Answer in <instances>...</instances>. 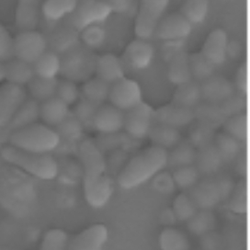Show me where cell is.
Segmentation results:
<instances>
[{
	"label": "cell",
	"instance_id": "6da1fadb",
	"mask_svg": "<svg viewBox=\"0 0 250 250\" xmlns=\"http://www.w3.org/2000/svg\"><path fill=\"white\" fill-rule=\"evenodd\" d=\"M78 150L83 168L86 203L92 208H102L109 202L114 191V183L107 171L104 155L91 139H82Z\"/></svg>",
	"mask_w": 250,
	"mask_h": 250
},
{
	"label": "cell",
	"instance_id": "7a4b0ae2",
	"mask_svg": "<svg viewBox=\"0 0 250 250\" xmlns=\"http://www.w3.org/2000/svg\"><path fill=\"white\" fill-rule=\"evenodd\" d=\"M167 152L152 146L133 156L118 174V185L131 189L156 177L167 165Z\"/></svg>",
	"mask_w": 250,
	"mask_h": 250
},
{
	"label": "cell",
	"instance_id": "3957f363",
	"mask_svg": "<svg viewBox=\"0 0 250 250\" xmlns=\"http://www.w3.org/2000/svg\"><path fill=\"white\" fill-rule=\"evenodd\" d=\"M2 158L34 178L55 180L59 173L58 163L50 154H34L8 146L1 150Z\"/></svg>",
	"mask_w": 250,
	"mask_h": 250
},
{
	"label": "cell",
	"instance_id": "277c9868",
	"mask_svg": "<svg viewBox=\"0 0 250 250\" xmlns=\"http://www.w3.org/2000/svg\"><path fill=\"white\" fill-rule=\"evenodd\" d=\"M9 141V146L25 152L50 154L59 146L60 137L52 127L34 124L13 132Z\"/></svg>",
	"mask_w": 250,
	"mask_h": 250
},
{
	"label": "cell",
	"instance_id": "5b68a950",
	"mask_svg": "<svg viewBox=\"0 0 250 250\" xmlns=\"http://www.w3.org/2000/svg\"><path fill=\"white\" fill-rule=\"evenodd\" d=\"M60 75L63 79L74 83L86 82L95 74L97 56L90 49L80 43L60 55Z\"/></svg>",
	"mask_w": 250,
	"mask_h": 250
},
{
	"label": "cell",
	"instance_id": "8992f818",
	"mask_svg": "<svg viewBox=\"0 0 250 250\" xmlns=\"http://www.w3.org/2000/svg\"><path fill=\"white\" fill-rule=\"evenodd\" d=\"M234 185V181L229 177L203 180L190 188L188 195L195 203L198 210L211 211L219 203L229 198Z\"/></svg>",
	"mask_w": 250,
	"mask_h": 250
},
{
	"label": "cell",
	"instance_id": "52a82bcc",
	"mask_svg": "<svg viewBox=\"0 0 250 250\" xmlns=\"http://www.w3.org/2000/svg\"><path fill=\"white\" fill-rule=\"evenodd\" d=\"M111 13L106 1L78 2L75 10L66 19V24L80 33L86 28L103 22Z\"/></svg>",
	"mask_w": 250,
	"mask_h": 250
},
{
	"label": "cell",
	"instance_id": "ba28073f",
	"mask_svg": "<svg viewBox=\"0 0 250 250\" xmlns=\"http://www.w3.org/2000/svg\"><path fill=\"white\" fill-rule=\"evenodd\" d=\"M167 6L168 1L167 0H145L141 2L134 26L138 39L147 41L156 33V28Z\"/></svg>",
	"mask_w": 250,
	"mask_h": 250
},
{
	"label": "cell",
	"instance_id": "9c48e42d",
	"mask_svg": "<svg viewBox=\"0 0 250 250\" xmlns=\"http://www.w3.org/2000/svg\"><path fill=\"white\" fill-rule=\"evenodd\" d=\"M47 51L45 35L37 31L20 32L13 40L14 58L33 64Z\"/></svg>",
	"mask_w": 250,
	"mask_h": 250
},
{
	"label": "cell",
	"instance_id": "30bf717a",
	"mask_svg": "<svg viewBox=\"0 0 250 250\" xmlns=\"http://www.w3.org/2000/svg\"><path fill=\"white\" fill-rule=\"evenodd\" d=\"M153 108L145 102L125 113L124 128L126 133L134 140L148 137L149 132L154 125Z\"/></svg>",
	"mask_w": 250,
	"mask_h": 250
},
{
	"label": "cell",
	"instance_id": "8fae6325",
	"mask_svg": "<svg viewBox=\"0 0 250 250\" xmlns=\"http://www.w3.org/2000/svg\"><path fill=\"white\" fill-rule=\"evenodd\" d=\"M108 100L110 105L126 112L143 102L141 86L135 80L124 78L110 85Z\"/></svg>",
	"mask_w": 250,
	"mask_h": 250
},
{
	"label": "cell",
	"instance_id": "7c38bea8",
	"mask_svg": "<svg viewBox=\"0 0 250 250\" xmlns=\"http://www.w3.org/2000/svg\"><path fill=\"white\" fill-rule=\"evenodd\" d=\"M26 100L27 93L23 86L8 83L0 86V128L8 126Z\"/></svg>",
	"mask_w": 250,
	"mask_h": 250
},
{
	"label": "cell",
	"instance_id": "4fadbf2b",
	"mask_svg": "<svg viewBox=\"0 0 250 250\" xmlns=\"http://www.w3.org/2000/svg\"><path fill=\"white\" fill-rule=\"evenodd\" d=\"M109 230L103 224H95L84 229L68 243L67 250H103Z\"/></svg>",
	"mask_w": 250,
	"mask_h": 250
},
{
	"label": "cell",
	"instance_id": "5bb4252c",
	"mask_svg": "<svg viewBox=\"0 0 250 250\" xmlns=\"http://www.w3.org/2000/svg\"><path fill=\"white\" fill-rule=\"evenodd\" d=\"M45 39L47 50L60 56L79 44L80 35L66 23L53 24Z\"/></svg>",
	"mask_w": 250,
	"mask_h": 250
},
{
	"label": "cell",
	"instance_id": "9a60e30c",
	"mask_svg": "<svg viewBox=\"0 0 250 250\" xmlns=\"http://www.w3.org/2000/svg\"><path fill=\"white\" fill-rule=\"evenodd\" d=\"M192 26L179 12H175L161 19L155 34L163 42L185 40L190 34Z\"/></svg>",
	"mask_w": 250,
	"mask_h": 250
},
{
	"label": "cell",
	"instance_id": "2e32d148",
	"mask_svg": "<svg viewBox=\"0 0 250 250\" xmlns=\"http://www.w3.org/2000/svg\"><path fill=\"white\" fill-rule=\"evenodd\" d=\"M154 57V48L146 40L136 39L126 47L123 64L133 70H143L148 67Z\"/></svg>",
	"mask_w": 250,
	"mask_h": 250
},
{
	"label": "cell",
	"instance_id": "e0dca14e",
	"mask_svg": "<svg viewBox=\"0 0 250 250\" xmlns=\"http://www.w3.org/2000/svg\"><path fill=\"white\" fill-rule=\"evenodd\" d=\"M194 121L193 109H185L173 103L154 110V122L176 129L191 125Z\"/></svg>",
	"mask_w": 250,
	"mask_h": 250
},
{
	"label": "cell",
	"instance_id": "ac0fdd59",
	"mask_svg": "<svg viewBox=\"0 0 250 250\" xmlns=\"http://www.w3.org/2000/svg\"><path fill=\"white\" fill-rule=\"evenodd\" d=\"M125 125V112L112 105H102L94 118L93 129L100 134L121 132Z\"/></svg>",
	"mask_w": 250,
	"mask_h": 250
},
{
	"label": "cell",
	"instance_id": "d6986e66",
	"mask_svg": "<svg viewBox=\"0 0 250 250\" xmlns=\"http://www.w3.org/2000/svg\"><path fill=\"white\" fill-rule=\"evenodd\" d=\"M202 99L207 103H220L235 94L234 86L228 79L220 76H211L201 84Z\"/></svg>",
	"mask_w": 250,
	"mask_h": 250
},
{
	"label": "cell",
	"instance_id": "ffe728a7",
	"mask_svg": "<svg viewBox=\"0 0 250 250\" xmlns=\"http://www.w3.org/2000/svg\"><path fill=\"white\" fill-rule=\"evenodd\" d=\"M227 32L222 29H215L205 40L201 54L211 64L218 66L223 64L227 59Z\"/></svg>",
	"mask_w": 250,
	"mask_h": 250
},
{
	"label": "cell",
	"instance_id": "44dd1931",
	"mask_svg": "<svg viewBox=\"0 0 250 250\" xmlns=\"http://www.w3.org/2000/svg\"><path fill=\"white\" fill-rule=\"evenodd\" d=\"M194 115L198 122L209 125L215 130L221 125L223 126L229 118L232 117L231 111L226 102L201 103L194 109Z\"/></svg>",
	"mask_w": 250,
	"mask_h": 250
},
{
	"label": "cell",
	"instance_id": "7402d4cb",
	"mask_svg": "<svg viewBox=\"0 0 250 250\" xmlns=\"http://www.w3.org/2000/svg\"><path fill=\"white\" fill-rule=\"evenodd\" d=\"M95 74L97 78L112 85L125 77V65L117 56L110 54L97 57Z\"/></svg>",
	"mask_w": 250,
	"mask_h": 250
},
{
	"label": "cell",
	"instance_id": "603a6c76",
	"mask_svg": "<svg viewBox=\"0 0 250 250\" xmlns=\"http://www.w3.org/2000/svg\"><path fill=\"white\" fill-rule=\"evenodd\" d=\"M39 23V4L36 1H19L15 10V25L20 32L36 31Z\"/></svg>",
	"mask_w": 250,
	"mask_h": 250
},
{
	"label": "cell",
	"instance_id": "cb8c5ba5",
	"mask_svg": "<svg viewBox=\"0 0 250 250\" xmlns=\"http://www.w3.org/2000/svg\"><path fill=\"white\" fill-rule=\"evenodd\" d=\"M70 112L69 107L56 97L40 104V118L49 127L54 126L55 128Z\"/></svg>",
	"mask_w": 250,
	"mask_h": 250
},
{
	"label": "cell",
	"instance_id": "d4e9b609",
	"mask_svg": "<svg viewBox=\"0 0 250 250\" xmlns=\"http://www.w3.org/2000/svg\"><path fill=\"white\" fill-rule=\"evenodd\" d=\"M202 101L200 84L191 80L186 84L177 86L173 95L172 103L185 109L194 110L202 103Z\"/></svg>",
	"mask_w": 250,
	"mask_h": 250
},
{
	"label": "cell",
	"instance_id": "484cf974",
	"mask_svg": "<svg viewBox=\"0 0 250 250\" xmlns=\"http://www.w3.org/2000/svg\"><path fill=\"white\" fill-rule=\"evenodd\" d=\"M6 81L16 86H27L35 77L32 64L12 58L5 62Z\"/></svg>",
	"mask_w": 250,
	"mask_h": 250
},
{
	"label": "cell",
	"instance_id": "4316f807",
	"mask_svg": "<svg viewBox=\"0 0 250 250\" xmlns=\"http://www.w3.org/2000/svg\"><path fill=\"white\" fill-rule=\"evenodd\" d=\"M223 163L224 162L213 144L198 149L196 152L194 164L200 174L212 175L218 171Z\"/></svg>",
	"mask_w": 250,
	"mask_h": 250
},
{
	"label": "cell",
	"instance_id": "83f0119b",
	"mask_svg": "<svg viewBox=\"0 0 250 250\" xmlns=\"http://www.w3.org/2000/svg\"><path fill=\"white\" fill-rule=\"evenodd\" d=\"M77 5L78 2L72 0H48L41 9L46 21L53 25L70 15Z\"/></svg>",
	"mask_w": 250,
	"mask_h": 250
},
{
	"label": "cell",
	"instance_id": "f1b7e54d",
	"mask_svg": "<svg viewBox=\"0 0 250 250\" xmlns=\"http://www.w3.org/2000/svg\"><path fill=\"white\" fill-rule=\"evenodd\" d=\"M167 78L173 85L180 86L191 81V73L189 68L188 55L184 51L168 62Z\"/></svg>",
	"mask_w": 250,
	"mask_h": 250
},
{
	"label": "cell",
	"instance_id": "f546056e",
	"mask_svg": "<svg viewBox=\"0 0 250 250\" xmlns=\"http://www.w3.org/2000/svg\"><path fill=\"white\" fill-rule=\"evenodd\" d=\"M40 118V104L34 100H26L18 109L8 126L13 132L37 124Z\"/></svg>",
	"mask_w": 250,
	"mask_h": 250
},
{
	"label": "cell",
	"instance_id": "4dcf8cb0",
	"mask_svg": "<svg viewBox=\"0 0 250 250\" xmlns=\"http://www.w3.org/2000/svg\"><path fill=\"white\" fill-rule=\"evenodd\" d=\"M195 147L188 140H181L180 143L167 152V165L176 169L182 167L192 166L195 162Z\"/></svg>",
	"mask_w": 250,
	"mask_h": 250
},
{
	"label": "cell",
	"instance_id": "1f68e13d",
	"mask_svg": "<svg viewBox=\"0 0 250 250\" xmlns=\"http://www.w3.org/2000/svg\"><path fill=\"white\" fill-rule=\"evenodd\" d=\"M148 137L153 142L154 146L167 151V149L173 148L181 141L178 129L159 124L153 125L149 132Z\"/></svg>",
	"mask_w": 250,
	"mask_h": 250
},
{
	"label": "cell",
	"instance_id": "d6a6232c",
	"mask_svg": "<svg viewBox=\"0 0 250 250\" xmlns=\"http://www.w3.org/2000/svg\"><path fill=\"white\" fill-rule=\"evenodd\" d=\"M57 84V78L48 79L35 76L27 85V87L29 93L31 96V99L38 103H42L55 97Z\"/></svg>",
	"mask_w": 250,
	"mask_h": 250
},
{
	"label": "cell",
	"instance_id": "836d02e7",
	"mask_svg": "<svg viewBox=\"0 0 250 250\" xmlns=\"http://www.w3.org/2000/svg\"><path fill=\"white\" fill-rule=\"evenodd\" d=\"M110 85L100 78L88 79L84 82L80 90V98L98 105H103V102L109 99Z\"/></svg>",
	"mask_w": 250,
	"mask_h": 250
},
{
	"label": "cell",
	"instance_id": "e575fe53",
	"mask_svg": "<svg viewBox=\"0 0 250 250\" xmlns=\"http://www.w3.org/2000/svg\"><path fill=\"white\" fill-rule=\"evenodd\" d=\"M161 250H191L187 235L175 227H165L158 236Z\"/></svg>",
	"mask_w": 250,
	"mask_h": 250
},
{
	"label": "cell",
	"instance_id": "d590c367",
	"mask_svg": "<svg viewBox=\"0 0 250 250\" xmlns=\"http://www.w3.org/2000/svg\"><path fill=\"white\" fill-rule=\"evenodd\" d=\"M34 75L39 78H56L60 75L61 60L60 56L48 51L42 55L39 59L32 64Z\"/></svg>",
	"mask_w": 250,
	"mask_h": 250
},
{
	"label": "cell",
	"instance_id": "8d00e7d4",
	"mask_svg": "<svg viewBox=\"0 0 250 250\" xmlns=\"http://www.w3.org/2000/svg\"><path fill=\"white\" fill-rule=\"evenodd\" d=\"M55 130L59 135L60 141H65L70 144H79L83 139L82 136L85 129L78 119L70 112L60 125L55 127Z\"/></svg>",
	"mask_w": 250,
	"mask_h": 250
},
{
	"label": "cell",
	"instance_id": "74e56055",
	"mask_svg": "<svg viewBox=\"0 0 250 250\" xmlns=\"http://www.w3.org/2000/svg\"><path fill=\"white\" fill-rule=\"evenodd\" d=\"M213 145L218 151L223 162H230L235 160L241 153V143L235 140L227 133H217L213 141Z\"/></svg>",
	"mask_w": 250,
	"mask_h": 250
},
{
	"label": "cell",
	"instance_id": "f35d334b",
	"mask_svg": "<svg viewBox=\"0 0 250 250\" xmlns=\"http://www.w3.org/2000/svg\"><path fill=\"white\" fill-rule=\"evenodd\" d=\"M209 11V2L205 0H188L180 7V13L188 23L198 25L203 22Z\"/></svg>",
	"mask_w": 250,
	"mask_h": 250
},
{
	"label": "cell",
	"instance_id": "ab89813d",
	"mask_svg": "<svg viewBox=\"0 0 250 250\" xmlns=\"http://www.w3.org/2000/svg\"><path fill=\"white\" fill-rule=\"evenodd\" d=\"M215 135V129L197 121L190 127L188 140L198 150L213 144Z\"/></svg>",
	"mask_w": 250,
	"mask_h": 250
},
{
	"label": "cell",
	"instance_id": "60d3db41",
	"mask_svg": "<svg viewBox=\"0 0 250 250\" xmlns=\"http://www.w3.org/2000/svg\"><path fill=\"white\" fill-rule=\"evenodd\" d=\"M228 209L236 214H246L248 211V185L247 180L242 179L234 185V189L229 196Z\"/></svg>",
	"mask_w": 250,
	"mask_h": 250
},
{
	"label": "cell",
	"instance_id": "b9f144b4",
	"mask_svg": "<svg viewBox=\"0 0 250 250\" xmlns=\"http://www.w3.org/2000/svg\"><path fill=\"white\" fill-rule=\"evenodd\" d=\"M188 62L191 78H194L196 81L203 82L214 75L215 66L211 64L201 52L188 55Z\"/></svg>",
	"mask_w": 250,
	"mask_h": 250
},
{
	"label": "cell",
	"instance_id": "7bdbcfd3",
	"mask_svg": "<svg viewBox=\"0 0 250 250\" xmlns=\"http://www.w3.org/2000/svg\"><path fill=\"white\" fill-rule=\"evenodd\" d=\"M197 211L198 208L188 194L180 193L175 198L172 206V212L177 220L188 222L195 215Z\"/></svg>",
	"mask_w": 250,
	"mask_h": 250
},
{
	"label": "cell",
	"instance_id": "ee69618b",
	"mask_svg": "<svg viewBox=\"0 0 250 250\" xmlns=\"http://www.w3.org/2000/svg\"><path fill=\"white\" fill-rule=\"evenodd\" d=\"M223 126L225 133L241 144L248 139V117L245 112L229 118Z\"/></svg>",
	"mask_w": 250,
	"mask_h": 250
},
{
	"label": "cell",
	"instance_id": "f6af8a7d",
	"mask_svg": "<svg viewBox=\"0 0 250 250\" xmlns=\"http://www.w3.org/2000/svg\"><path fill=\"white\" fill-rule=\"evenodd\" d=\"M188 229L197 235L207 234L211 232L215 226V217L211 211L200 210L195 215L188 221Z\"/></svg>",
	"mask_w": 250,
	"mask_h": 250
},
{
	"label": "cell",
	"instance_id": "bcb514c9",
	"mask_svg": "<svg viewBox=\"0 0 250 250\" xmlns=\"http://www.w3.org/2000/svg\"><path fill=\"white\" fill-rule=\"evenodd\" d=\"M102 105L95 104L80 98V101L76 104L75 109L72 111L74 116L78 119L84 129H93V121L96 112Z\"/></svg>",
	"mask_w": 250,
	"mask_h": 250
},
{
	"label": "cell",
	"instance_id": "7dc6e473",
	"mask_svg": "<svg viewBox=\"0 0 250 250\" xmlns=\"http://www.w3.org/2000/svg\"><path fill=\"white\" fill-rule=\"evenodd\" d=\"M174 184L177 187L183 189H190L199 182L200 172L196 168L195 166H187L174 169L172 174Z\"/></svg>",
	"mask_w": 250,
	"mask_h": 250
},
{
	"label": "cell",
	"instance_id": "c3c4849f",
	"mask_svg": "<svg viewBox=\"0 0 250 250\" xmlns=\"http://www.w3.org/2000/svg\"><path fill=\"white\" fill-rule=\"evenodd\" d=\"M68 243V235L62 229H50L43 234L40 250H67Z\"/></svg>",
	"mask_w": 250,
	"mask_h": 250
},
{
	"label": "cell",
	"instance_id": "681fc988",
	"mask_svg": "<svg viewBox=\"0 0 250 250\" xmlns=\"http://www.w3.org/2000/svg\"><path fill=\"white\" fill-rule=\"evenodd\" d=\"M97 146L102 150V153L107 149H114L135 144L137 140L130 137L127 133H109V134H100L97 140L94 141Z\"/></svg>",
	"mask_w": 250,
	"mask_h": 250
},
{
	"label": "cell",
	"instance_id": "f907efd6",
	"mask_svg": "<svg viewBox=\"0 0 250 250\" xmlns=\"http://www.w3.org/2000/svg\"><path fill=\"white\" fill-rule=\"evenodd\" d=\"M55 97L69 107L70 105L78 102L80 97V91L76 83L66 79H62L58 80Z\"/></svg>",
	"mask_w": 250,
	"mask_h": 250
},
{
	"label": "cell",
	"instance_id": "816d5d0a",
	"mask_svg": "<svg viewBox=\"0 0 250 250\" xmlns=\"http://www.w3.org/2000/svg\"><path fill=\"white\" fill-rule=\"evenodd\" d=\"M80 38L84 42V46L91 48H98L101 46L105 39V31L99 25H93L85 29L79 33Z\"/></svg>",
	"mask_w": 250,
	"mask_h": 250
},
{
	"label": "cell",
	"instance_id": "f5cc1de1",
	"mask_svg": "<svg viewBox=\"0 0 250 250\" xmlns=\"http://www.w3.org/2000/svg\"><path fill=\"white\" fill-rule=\"evenodd\" d=\"M13 40L8 30L0 23V62H8L14 58Z\"/></svg>",
	"mask_w": 250,
	"mask_h": 250
},
{
	"label": "cell",
	"instance_id": "db71d44e",
	"mask_svg": "<svg viewBox=\"0 0 250 250\" xmlns=\"http://www.w3.org/2000/svg\"><path fill=\"white\" fill-rule=\"evenodd\" d=\"M186 42L185 40H175L164 42L161 46V56L166 62H169L173 57L184 52Z\"/></svg>",
	"mask_w": 250,
	"mask_h": 250
},
{
	"label": "cell",
	"instance_id": "11a10c76",
	"mask_svg": "<svg viewBox=\"0 0 250 250\" xmlns=\"http://www.w3.org/2000/svg\"><path fill=\"white\" fill-rule=\"evenodd\" d=\"M234 89L236 88V93L247 98L248 95V66L244 62L236 72L234 79Z\"/></svg>",
	"mask_w": 250,
	"mask_h": 250
},
{
	"label": "cell",
	"instance_id": "9f6ffc18",
	"mask_svg": "<svg viewBox=\"0 0 250 250\" xmlns=\"http://www.w3.org/2000/svg\"><path fill=\"white\" fill-rule=\"evenodd\" d=\"M109 5V8L114 12L117 13H126L131 10L132 2L131 1H124V0H113V1H106Z\"/></svg>",
	"mask_w": 250,
	"mask_h": 250
},
{
	"label": "cell",
	"instance_id": "6f0895ef",
	"mask_svg": "<svg viewBox=\"0 0 250 250\" xmlns=\"http://www.w3.org/2000/svg\"><path fill=\"white\" fill-rule=\"evenodd\" d=\"M236 171L242 177V179H246L248 174V156L246 151H241V153L236 157Z\"/></svg>",
	"mask_w": 250,
	"mask_h": 250
},
{
	"label": "cell",
	"instance_id": "680465c9",
	"mask_svg": "<svg viewBox=\"0 0 250 250\" xmlns=\"http://www.w3.org/2000/svg\"><path fill=\"white\" fill-rule=\"evenodd\" d=\"M6 80V68L5 62H0V82Z\"/></svg>",
	"mask_w": 250,
	"mask_h": 250
}]
</instances>
